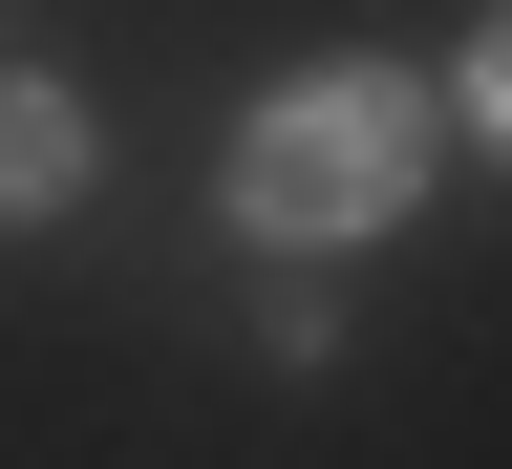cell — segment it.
<instances>
[{
  "mask_svg": "<svg viewBox=\"0 0 512 469\" xmlns=\"http://www.w3.org/2000/svg\"><path fill=\"white\" fill-rule=\"evenodd\" d=\"M406 192H427V107L384 86V64H299V86L235 128V214L278 256H342V235L406 214Z\"/></svg>",
  "mask_w": 512,
  "mask_h": 469,
  "instance_id": "6da1fadb",
  "label": "cell"
},
{
  "mask_svg": "<svg viewBox=\"0 0 512 469\" xmlns=\"http://www.w3.org/2000/svg\"><path fill=\"white\" fill-rule=\"evenodd\" d=\"M64 192H86V107L43 64H0V214H64Z\"/></svg>",
  "mask_w": 512,
  "mask_h": 469,
  "instance_id": "7a4b0ae2",
  "label": "cell"
}]
</instances>
